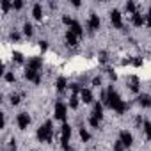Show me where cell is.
Masks as SVG:
<instances>
[{"instance_id": "cell-1", "label": "cell", "mask_w": 151, "mask_h": 151, "mask_svg": "<svg viewBox=\"0 0 151 151\" xmlns=\"http://www.w3.org/2000/svg\"><path fill=\"white\" fill-rule=\"evenodd\" d=\"M107 103L112 107L117 114H123L125 110H126V103H123L121 102V98H119V94L116 93L114 89H108V93H107Z\"/></svg>"}, {"instance_id": "cell-2", "label": "cell", "mask_w": 151, "mask_h": 151, "mask_svg": "<svg viewBox=\"0 0 151 151\" xmlns=\"http://www.w3.org/2000/svg\"><path fill=\"white\" fill-rule=\"evenodd\" d=\"M37 139L45 140V142H50V140H52V121H46V123L37 130Z\"/></svg>"}, {"instance_id": "cell-3", "label": "cell", "mask_w": 151, "mask_h": 151, "mask_svg": "<svg viewBox=\"0 0 151 151\" xmlns=\"http://www.w3.org/2000/svg\"><path fill=\"white\" fill-rule=\"evenodd\" d=\"M16 121H18V126L22 128V130H25V128L30 125V117H28V114H25V112H22V114H20Z\"/></svg>"}, {"instance_id": "cell-4", "label": "cell", "mask_w": 151, "mask_h": 151, "mask_svg": "<svg viewBox=\"0 0 151 151\" xmlns=\"http://www.w3.org/2000/svg\"><path fill=\"white\" fill-rule=\"evenodd\" d=\"M69 137H71V126L64 125L62 126V146L68 149V142H69Z\"/></svg>"}, {"instance_id": "cell-5", "label": "cell", "mask_w": 151, "mask_h": 151, "mask_svg": "<svg viewBox=\"0 0 151 151\" xmlns=\"http://www.w3.org/2000/svg\"><path fill=\"white\" fill-rule=\"evenodd\" d=\"M55 117L60 119V121L66 119V107H64L62 103H57V105H55Z\"/></svg>"}, {"instance_id": "cell-6", "label": "cell", "mask_w": 151, "mask_h": 151, "mask_svg": "<svg viewBox=\"0 0 151 151\" xmlns=\"http://www.w3.org/2000/svg\"><path fill=\"white\" fill-rule=\"evenodd\" d=\"M121 142H123L125 146H132V142H133L132 133L126 132V130H123V132H121Z\"/></svg>"}, {"instance_id": "cell-7", "label": "cell", "mask_w": 151, "mask_h": 151, "mask_svg": "<svg viewBox=\"0 0 151 151\" xmlns=\"http://www.w3.org/2000/svg\"><path fill=\"white\" fill-rule=\"evenodd\" d=\"M100 16L98 14H91V18H89V27H91V30H96V28H100Z\"/></svg>"}, {"instance_id": "cell-8", "label": "cell", "mask_w": 151, "mask_h": 151, "mask_svg": "<svg viewBox=\"0 0 151 151\" xmlns=\"http://www.w3.org/2000/svg\"><path fill=\"white\" fill-rule=\"evenodd\" d=\"M41 64H43V60L39 59V57H36V59H30V60H28V66H27V68H28V69H34V71H37V69L41 68Z\"/></svg>"}, {"instance_id": "cell-9", "label": "cell", "mask_w": 151, "mask_h": 151, "mask_svg": "<svg viewBox=\"0 0 151 151\" xmlns=\"http://www.w3.org/2000/svg\"><path fill=\"white\" fill-rule=\"evenodd\" d=\"M110 18H112V23L117 28H121V13L119 11H112V13H110Z\"/></svg>"}, {"instance_id": "cell-10", "label": "cell", "mask_w": 151, "mask_h": 151, "mask_svg": "<svg viewBox=\"0 0 151 151\" xmlns=\"http://www.w3.org/2000/svg\"><path fill=\"white\" fill-rule=\"evenodd\" d=\"M146 23V18L142 14H139V13H133V25L135 27H140V25H144Z\"/></svg>"}, {"instance_id": "cell-11", "label": "cell", "mask_w": 151, "mask_h": 151, "mask_svg": "<svg viewBox=\"0 0 151 151\" xmlns=\"http://www.w3.org/2000/svg\"><path fill=\"white\" fill-rule=\"evenodd\" d=\"M80 94H82V100H84L85 103H91V102H93V93H91L89 89H82V93H80Z\"/></svg>"}, {"instance_id": "cell-12", "label": "cell", "mask_w": 151, "mask_h": 151, "mask_svg": "<svg viewBox=\"0 0 151 151\" xmlns=\"http://www.w3.org/2000/svg\"><path fill=\"white\" fill-rule=\"evenodd\" d=\"M71 32L77 34V36H82V25H80L78 22H75V20H73V23H71Z\"/></svg>"}, {"instance_id": "cell-13", "label": "cell", "mask_w": 151, "mask_h": 151, "mask_svg": "<svg viewBox=\"0 0 151 151\" xmlns=\"http://www.w3.org/2000/svg\"><path fill=\"white\" fill-rule=\"evenodd\" d=\"M32 14H34V18H36V20H41V16H43V9H41V5H39V4H36V5H34Z\"/></svg>"}, {"instance_id": "cell-14", "label": "cell", "mask_w": 151, "mask_h": 151, "mask_svg": "<svg viewBox=\"0 0 151 151\" xmlns=\"http://www.w3.org/2000/svg\"><path fill=\"white\" fill-rule=\"evenodd\" d=\"M93 116H94V117H98V119H102V116H103V107L100 105V103H96V105H94Z\"/></svg>"}, {"instance_id": "cell-15", "label": "cell", "mask_w": 151, "mask_h": 151, "mask_svg": "<svg viewBox=\"0 0 151 151\" xmlns=\"http://www.w3.org/2000/svg\"><path fill=\"white\" fill-rule=\"evenodd\" d=\"M66 41H68V45H77V34H73L71 30H68V34H66Z\"/></svg>"}, {"instance_id": "cell-16", "label": "cell", "mask_w": 151, "mask_h": 151, "mask_svg": "<svg viewBox=\"0 0 151 151\" xmlns=\"http://www.w3.org/2000/svg\"><path fill=\"white\" fill-rule=\"evenodd\" d=\"M139 103L142 105V107H149V105H151V98L146 96V94H142V96L139 98Z\"/></svg>"}, {"instance_id": "cell-17", "label": "cell", "mask_w": 151, "mask_h": 151, "mask_svg": "<svg viewBox=\"0 0 151 151\" xmlns=\"http://www.w3.org/2000/svg\"><path fill=\"white\" fill-rule=\"evenodd\" d=\"M64 87H66V78H62V77H60V78L57 80V89H59V91H62Z\"/></svg>"}, {"instance_id": "cell-18", "label": "cell", "mask_w": 151, "mask_h": 151, "mask_svg": "<svg viewBox=\"0 0 151 151\" xmlns=\"http://www.w3.org/2000/svg\"><path fill=\"white\" fill-rule=\"evenodd\" d=\"M23 32H25L27 36H32V32H34V30H32V25H30V23H25V25H23Z\"/></svg>"}, {"instance_id": "cell-19", "label": "cell", "mask_w": 151, "mask_h": 151, "mask_svg": "<svg viewBox=\"0 0 151 151\" xmlns=\"http://www.w3.org/2000/svg\"><path fill=\"white\" fill-rule=\"evenodd\" d=\"M80 137H82V140H84V142H87V140L91 139V135L85 132V130H80Z\"/></svg>"}, {"instance_id": "cell-20", "label": "cell", "mask_w": 151, "mask_h": 151, "mask_svg": "<svg viewBox=\"0 0 151 151\" xmlns=\"http://www.w3.org/2000/svg\"><path fill=\"white\" fill-rule=\"evenodd\" d=\"M89 123H91V125H93L94 128H98V126H100V119L93 116V117H91V119H89Z\"/></svg>"}, {"instance_id": "cell-21", "label": "cell", "mask_w": 151, "mask_h": 151, "mask_svg": "<svg viewBox=\"0 0 151 151\" xmlns=\"http://www.w3.org/2000/svg\"><path fill=\"white\" fill-rule=\"evenodd\" d=\"M123 148H125V144L121 142V140H119V142H116V144H114V151H123Z\"/></svg>"}, {"instance_id": "cell-22", "label": "cell", "mask_w": 151, "mask_h": 151, "mask_svg": "<svg viewBox=\"0 0 151 151\" xmlns=\"http://www.w3.org/2000/svg\"><path fill=\"white\" fill-rule=\"evenodd\" d=\"M144 130H146V135L151 139V123H146L144 125Z\"/></svg>"}, {"instance_id": "cell-23", "label": "cell", "mask_w": 151, "mask_h": 151, "mask_svg": "<svg viewBox=\"0 0 151 151\" xmlns=\"http://www.w3.org/2000/svg\"><path fill=\"white\" fill-rule=\"evenodd\" d=\"M13 57H14L16 62H22V60H23V55L20 53V52H14V55H13Z\"/></svg>"}, {"instance_id": "cell-24", "label": "cell", "mask_w": 151, "mask_h": 151, "mask_svg": "<svg viewBox=\"0 0 151 151\" xmlns=\"http://www.w3.org/2000/svg\"><path fill=\"white\" fill-rule=\"evenodd\" d=\"M11 103H13V105H18V103H20V96H18V94H13V96H11Z\"/></svg>"}, {"instance_id": "cell-25", "label": "cell", "mask_w": 151, "mask_h": 151, "mask_svg": "<svg viewBox=\"0 0 151 151\" xmlns=\"http://www.w3.org/2000/svg\"><path fill=\"white\" fill-rule=\"evenodd\" d=\"M77 105H78V98L71 96V108H77Z\"/></svg>"}, {"instance_id": "cell-26", "label": "cell", "mask_w": 151, "mask_h": 151, "mask_svg": "<svg viewBox=\"0 0 151 151\" xmlns=\"http://www.w3.org/2000/svg\"><path fill=\"white\" fill-rule=\"evenodd\" d=\"M126 9L133 13V11H135V4H133V2H128V4H126Z\"/></svg>"}, {"instance_id": "cell-27", "label": "cell", "mask_w": 151, "mask_h": 151, "mask_svg": "<svg viewBox=\"0 0 151 151\" xmlns=\"http://www.w3.org/2000/svg\"><path fill=\"white\" fill-rule=\"evenodd\" d=\"M5 80H7V82H14V75L13 73H7L5 75Z\"/></svg>"}, {"instance_id": "cell-28", "label": "cell", "mask_w": 151, "mask_h": 151, "mask_svg": "<svg viewBox=\"0 0 151 151\" xmlns=\"http://www.w3.org/2000/svg\"><path fill=\"white\" fill-rule=\"evenodd\" d=\"M93 84H94V85H96V87H100V85H102V80H100V78H98V77H96V78H94V80H93Z\"/></svg>"}, {"instance_id": "cell-29", "label": "cell", "mask_w": 151, "mask_h": 151, "mask_svg": "<svg viewBox=\"0 0 151 151\" xmlns=\"http://www.w3.org/2000/svg\"><path fill=\"white\" fill-rule=\"evenodd\" d=\"M22 5H23V4L20 2V0H18V2H14V4H13V7H14V9H22Z\"/></svg>"}, {"instance_id": "cell-30", "label": "cell", "mask_w": 151, "mask_h": 151, "mask_svg": "<svg viewBox=\"0 0 151 151\" xmlns=\"http://www.w3.org/2000/svg\"><path fill=\"white\" fill-rule=\"evenodd\" d=\"M2 9H4V13H7V9H9V2H2Z\"/></svg>"}, {"instance_id": "cell-31", "label": "cell", "mask_w": 151, "mask_h": 151, "mask_svg": "<svg viewBox=\"0 0 151 151\" xmlns=\"http://www.w3.org/2000/svg\"><path fill=\"white\" fill-rule=\"evenodd\" d=\"M146 25H149V27H151V14H148V16H146Z\"/></svg>"}, {"instance_id": "cell-32", "label": "cell", "mask_w": 151, "mask_h": 151, "mask_svg": "<svg viewBox=\"0 0 151 151\" xmlns=\"http://www.w3.org/2000/svg\"><path fill=\"white\" fill-rule=\"evenodd\" d=\"M39 46H41L43 50H46V46H48V45H46V41H41V43H39Z\"/></svg>"}, {"instance_id": "cell-33", "label": "cell", "mask_w": 151, "mask_h": 151, "mask_svg": "<svg viewBox=\"0 0 151 151\" xmlns=\"http://www.w3.org/2000/svg\"><path fill=\"white\" fill-rule=\"evenodd\" d=\"M133 64H135V66H140V64H142V60H140V59H135Z\"/></svg>"}]
</instances>
